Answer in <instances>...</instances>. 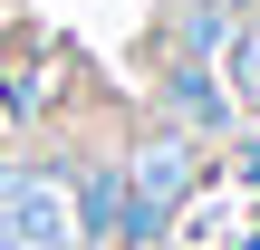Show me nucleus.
Segmentation results:
<instances>
[{
  "label": "nucleus",
  "mask_w": 260,
  "mask_h": 250,
  "mask_svg": "<svg viewBox=\"0 0 260 250\" xmlns=\"http://www.w3.org/2000/svg\"><path fill=\"white\" fill-rule=\"evenodd\" d=\"M241 250H260V231H251V241H241Z\"/></svg>",
  "instance_id": "nucleus-7"
},
{
  "label": "nucleus",
  "mask_w": 260,
  "mask_h": 250,
  "mask_svg": "<svg viewBox=\"0 0 260 250\" xmlns=\"http://www.w3.org/2000/svg\"><path fill=\"white\" fill-rule=\"evenodd\" d=\"M222 96L232 106H260V10H241L232 39H222Z\"/></svg>",
  "instance_id": "nucleus-4"
},
{
  "label": "nucleus",
  "mask_w": 260,
  "mask_h": 250,
  "mask_svg": "<svg viewBox=\"0 0 260 250\" xmlns=\"http://www.w3.org/2000/svg\"><path fill=\"white\" fill-rule=\"evenodd\" d=\"M10 135H19V125H10V106H0V154H10Z\"/></svg>",
  "instance_id": "nucleus-6"
},
{
  "label": "nucleus",
  "mask_w": 260,
  "mask_h": 250,
  "mask_svg": "<svg viewBox=\"0 0 260 250\" xmlns=\"http://www.w3.org/2000/svg\"><path fill=\"white\" fill-rule=\"evenodd\" d=\"M0 250H96L77 222V173L0 164Z\"/></svg>",
  "instance_id": "nucleus-1"
},
{
  "label": "nucleus",
  "mask_w": 260,
  "mask_h": 250,
  "mask_svg": "<svg viewBox=\"0 0 260 250\" xmlns=\"http://www.w3.org/2000/svg\"><path fill=\"white\" fill-rule=\"evenodd\" d=\"M241 173H251V183H260V135H251V145H241Z\"/></svg>",
  "instance_id": "nucleus-5"
},
{
  "label": "nucleus",
  "mask_w": 260,
  "mask_h": 250,
  "mask_svg": "<svg viewBox=\"0 0 260 250\" xmlns=\"http://www.w3.org/2000/svg\"><path fill=\"white\" fill-rule=\"evenodd\" d=\"M125 164V202H135V222H125V250L164 241L174 222H183V202H193V173H203V154H193V135H145L135 154H116Z\"/></svg>",
  "instance_id": "nucleus-2"
},
{
  "label": "nucleus",
  "mask_w": 260,
  "mask_h": 250,
  "mask_svg": "<svg viewBox=\"0 0 260 250\" xmlns=\"http://www.w3.org/2000/svg\"><path fill=\"white\" fill-rule=\"evenodd\" d=\"M77 222H87V241H125V222H135L125 164H87V173H77Z\"/></svg>",
  "instance_id": "nucleus-3"
}]
</instances>
